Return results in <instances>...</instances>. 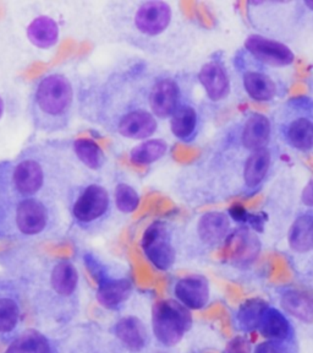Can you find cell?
<instances>
[{
    "mask_svg": "<svg viewBox=\"0 0 313 353\" xmlns=\"http://www.w3.org/2000/svg\"><path fill=\"white\" fill-rule=\"evenodd\" d=\"M224 353H250V343L245 337L237 336L228 343Z\"/></svg>",
    "mask_w": 313,
    "mask_h": 353,
    "instance_id": "obj_34",
    "label": "cell"
},
{
    "mask_svg": "<svg viewBox=\"0 0 313 353\" xmlns=\"http://www.w3.org/2000/svg\"><path fill=\"white\" fill-rule=\"evenodd\" d=\"M281 308L294 318L311 324L313 321V296L301 290H290L283 293Z\"/></svg>",
    "mask_w": 313,
    "mask_h": 353,
    "instance_id": "obj_23",
    "label": "cell"
},
{
    "mask_svg": "<svg viewBox=\"0 0 313 353\" xmlns=\"http://www.w3.org/2000/svg\"><path fill=\"white\" fill-rule=\"evenodd\" d=\"M113 201L116 209L121 214L130 215L135 212L141 203V195L136 190V188L132 187L130 183H116L113 192Z\"/></svg>",
    "mask_w": 313,
    "mask_h": 353,
    "instance_id": "obj_33",
    "label": "cell"
},
{
    "mask_svg": "<svg viewBox=\"0 0 313 353\" xmlns=\"http://www.w3.org/2000/svg\"><path fill=\"white\" fill-rule=\"evenodd\" d=\"M154 353H165V352H160V351H158V352H154Z\"/></svg>",
    "mask_w": 313,
    "mask_h": 353,
    "instance_id": "obj_39",
    "label": "cell"
},
{
    "mask_svg": "<svg viewBox=\"0 0 313 353\" xmlns=\"http://www.w3.org/2000/svg\"><path fill=\"white\" fill-rule=\"evenodd\" d=\"M30 43L39 50H50L56 46L61 37V28L53 17L41 15L33 19L26 28Z\"/></svg>",
    "mask_w": 313,
    "mask_h": 353,
    "instance_id": "obj_19",
    "label": "cell"
},
{
    "mask_svg": "<svg viewBox=\"0 0 313 353\" xmlns=\"http://www.w3.org/2000/svg\"><path fill=\"white\" fill-rule=\"evenodd\" d=\"M59 223L61 211L55 201L15 195L4 238L28 241L47 237L59 227Z\"/></svg>",
    "mask_w": 313,
    "mask_h": 353,
    "instance_id": "obj_5",
    "label": "cell"
},
{
    "mask_svg": "<svg viewBox=\"0 0 313 353\" xmlns=\"http://www.w3.org/2000/svg\"><path fill=\"white\" fill-rule=\"evenodd\" d=\"M22 283L11 277H0V336H11L22 319Z\"/></svg>",
    "mask_w": 313,
    "mask_h": 353,
    "instance_id": "obj_12",
    "label": "cell"
},
{
    "mask_svg": "<svg viewBox=\"0 0 313 353\" xmlns=\"http://www.w3.org/2000/svg\"><path fill=\"white\" fill-rule=\"evenodd\" d=\"M193 326L190 309L176 299H164L152 309V332L164 347H174L182 341Z\"/></svg>",
    "mask_w": 313,
    "mask_h": 353,
    "instance_id": "obj_7",
    "label": "cell"
},
{
    "mask_svg": "<svg viewBox=\"0 0 313 353\" xmlns=\"http://www.w3.org/2000/svg\"><path fill=\"white\" fill-rule=\"evenodd\" d=\"M270 121L263 114H252L245 123L241 132L242 145L250 151H259L266 149L270 143Z\"/></svg>",
    "mask_w": 313,
    "mask_h": 353,
    "instance_id": "obj_21",
    "label": "cell"
},
{
    "mask_svg": "<svg viewBox=\"0 0 313 353\" xmlns=\"http://www.w3.org/2000/svg\"><path fill=\"white\" fill-rule=\"evenodd\" d=\"M11 172L12 160L0 161V239H4L6 222L10 215L11 206L15 200Z\"/></svg>",
    "mask_w": 313,
    "mask_h": 353,
    "instance_id": "obj_25",
    "label": "cell"
},
{
    "mask_svg": "<svg viewBox=\"0 0 313 353\" xmlns=\"http://www.w3.org/2000/svg\"><path fill=\"white\" fill-rule=\"evenodd\" d=\"M245 48L257 61L267 65L283 68L292 65L295 61V54L288 46L261 34L248 36L245 41Z\"/></svg>",
    "mask_w": 313,
    "mask_h": 353,
    "instance_id": "obj_13",
    "label": "cell"
},
{
    "mask_svg": "<svg viewBox=\"0 0 313 353\" xmlns=\"http://www.w3.org/2000/svg\"><path fill=\"white\" fill-rule=\"evenodd\" d=\"M173 293L184 307L190 310H201L209 302V282L202 275L185 276L174 283Z\"/></svg>",
    "mask_w": 313,
    "mask_h": 353,
    "instance_id": "obj_14",
    "label": "cell"
},
{
    "mask_svg": "<svg viewBox=\"0 0 313 353\" xmlns=\"http://www.w3.org/2000/svg\"><path fill=\"white\" fill-rule=\"evenodd\" d=\"M301 200H303V204L308 208H313V179L307 183L306 187L303 188Z\"/></svg>",
    "mask_w": 313,
    "mask_h": 353,
    "instance_id": "obj_36",
    "label": "cell"
},
{
    "mask_svg": "<svg viewBox=\"0 0 313 353\" xmlns=\"http://www.w3.org/2000/svg\"><path fill=\"white\" fill-rule=\"evenodd\" d=\"M252 353H283V351L275 342L264 341L259 343Z\"/></svg>",
    "mask_w": 313,
    "mask_h": 353,
    "instance_id": "obj_35",
    "label": "cell"
},
{
    "mask_svg": "<svg viewBox=\"0 0 313 353\" xmlns=\"http://www.w3.org/2000/svg\"><path fill=\"white\" fill-rule=\"evenodd\" d=\"M72 141L45 140L21 150L12 160V188L20 198L67 199L78 184Z\"/></svg>",
    "mask_w": 313,
    "mask_h": 353,
    "instance_id": "obj_2",
    "label": "cell"
},
{
    "mask_svg": "<svg viewBox=\"0 0 313 353\" xmlns=\"http://www.w3.org/2000/svg\"><path fill=\"white\" fill-rule=\"evenodd\" d=\"M270 154L267 149L253 151L248 156L245 168H244V181L250 188H255L263 182L264 178L270 171Z\"/></svg>",
    "mask_w": 313,
    "mask_h": 353,
    "instance_id": "obj_31",
    "label": "cell"
},
{
    "mask_svg": "<svg viewBox=\"0 0 313 353\" xmlns=\"http://www.w3.org/2000/svg\"><path fill=\"white\" fill-rule=\"evenodd\" d=\"M259 332L270 341H284L290 336V323L278 309L268 307L259 323Z\"/></svg>",
    "mask_w": 313,
    "mask_h": 353,
    "instance_id": "obj_27",
    "label": "cell"
},
{
    "mask_svg": "<svg viewBox=\"0 0 313 353\" xmlns=\"http://www.w3.org/2000/svg\"><path fill=\"white\" fill-rule=\"evenodd\" d=\"M288 140L294 149L308 151L313 148V123L307 118H297L288 128Z\"/></svg>",
    "mask_w": 313,
    "mask_h": 353,
    "instance_id": "obj_32",
    "label": "cell"
},
{
    "mask_svg": "<svg viewBox=\"0 0 313 353\" xmlns=\"http://www.w3.org/2000/svg\"><path fill=\"white\" fill-rule=\"evenodd\" d=\"M171 119V132L182 143L191 141L197 132L198 113L195 107L182 103L173 113Z\"/></svg>",
    "mask_w": 313,
    "mask_h": 353,
    "instance_id": "obj_22",
    "label": "cell"
},
{
    "mask_svg": "<svg viewBox=\"0 0 313 353\" xmlns=\"http://www.w3.org/2000/svg\"><path fill=\"white\" fill-rule=\"evenodd\" d=\"M149 108L157 119H168L182 105V88L169 74H149L147 88Z\"/></svg>",
    "mask_w": 313,
    "mask_h": 353,
    "instance_id": "obj_11",
    "label": "cell"
},
{
    "mask_svg": "<svg viewBox=\"0 0 313 353\" xmlns=\"http://www.w3.org/2000/svg\"><path fill=\"white\" fill-rule=\"evenodd\" d=\"M305 6L310 8L311 10H313V0H306V1H305Z\"/></svg>",
    "mask_w": 313,
    "mask_h": 353,
    "instance_id": "obj_38",
    "label": "cell"
},
{
    "mask_svg": "<svg viewBox=\"0 0 313 353\" xmlns=\"http://www.w3.org/2000/svg\"><path fill=\"white\" fill-rule=\"evenodd\" d=\"M230 261L237 266L252 264L261 252V241L256 233L248 228H239L226 237Z\"/></svg>",
    "mask_w": 313,
    "mask_h": 353,
    "instance_id": "obj_15",
    "label": "cell"
},
{
    "mask_svg": "<svg viewBox=\"0 0 313 353\" xmlns=\"http://www.w3.org/2000/svg\"><path fill=\"white\" fill-rule=\"evenodd\" d=\"M140 245L144 258L155 270L169 271L175 265L176 248L173 228L166 221L151 222L143 232Z\"/></svg>",
    "mask_w": 313,
    "mask_h": 353,
    "instance_id": "obj_8",
    "label": "cell"
},
{
    "mask_svg": "<svg viewBox=\"0 0 313 353\" xmlns=\"http://www.w3.org/2000/svg\"><path fill=\"white\" fill-rule=\"evenodd\" d=\"M39 286L59 301H72L80 286V275L75 264L67 259L50 260L36 271Z\"/></svg>",
    "mask_w": 313,
    "mask_h": 353,
    "instance_id": "obj_10",
    "label": "cell"
},
{
    "mask_svg": "<svg viewBox=\"0 0 313 353\" xmlns=\"http://www.w3.org/2000/svg\"><path fill=\"white\" fill-rule=\"evenodd\" d=\"M85 261L97 281V302L108 310L120 309L131 296L132 281L130 277L111 275L108 268L92 254L86 255Z\"/></svg>",
    "mask_w": 313,
    "mask_h": 353,
    "instance_id": "obj_9",
    "label": "cell"
},
{
    "mask_svg": "<svg viewBox=\"0 0 313 353\" xmlns=\"http://www.w3.org/2000/svg\"><path fill=\"white\" fill-rule=\"evenodd\" d=\"M105 21L122 42L157 57L173 28L174 10L162 0L118 1L105 11Z\"/></svg>",
    "mask_w": 313,
    "mask_h": 353,
    "instance_id": "obj_3",
    "label": "cell"
},
{
    "mask_svg": "<svg viewBox=\"0 0 313 353\" xmlns=\"http://www.w3.org/2000/svg\"><path fill=\"white\" fill-rule=\"evenodd\" d=\"M290 248L296 253L303 254L313 249V215L303 214L292 222L288 234Z\"/></svg>",
    "mask_w": 313,
    "mask_h": 353,
    "instance_id": "obj_26",
    "label": "cell"
},
{
    "mask_svg": "<svg viewBox=\"0 0 313 353\" xmlns=\"http://www.w3.org/2000/svg\"><path fill=\"white\" fill-rule=\"evenodd\" d=\"M149 74L138 63L86 77L77 90L80 114L119 138L147 140L160 125L149 108Z\"/></svg>",
    "mask_w": 313,
    "mask_h": 353,
    "instance_id": "obj_1",
    "label": "cell"
},
{
    "mask_svg": "<svg viewBox=\"0 0 313 353\" xmlns=\"http://www.w3.org/2000/svg\"><path fill=\"white\" fill-rule=\"evenodd\" d=\"M76 103V90L65 74H44L34 83L28 97V118L34 132L50 135L67 130Z\"/></svg>",
    "mask_w": 313,
    "mask_h": 353,
    "instance_id": "obj_4",
    "label": "cell"
},
{
    "mask_svg": "<svg viewBox=\"0 0 313 353\" xmlns=\"http://www.w3.org/2000/svg\"><path fill=\"white\" fill-rule=\"evenodd\" d=\"M229 227L230 221L224 212L209 211L198 219L196 233L202 244L212 247L228 237Z\"/></svg>",
    "mask_w": 313,
    "mask_h": 353,
    "instance_id": "obj_18",
    "label": "cell"
},
{
    "mask_svg": "<svg viewBox=\"0 0 313 353\" xmlns=\"http://www.w3.org/2000/svg\"><path fill=\"white\" fill-rule=\"evenodd\" d=\"M72 152L80 165H85L91 171L98 172L105 168L107 163L105 151L98 143L91 139H76L72 141Z\"/></svg>",
    "mask_w": 313,
    "mask_h": 353,
    "instance_id": "obj_24",
    "label": "cell"
},
{
    "mask_svg": "<svg viewBox=\"0 0 313 353\" xmlns=\"http://www.w3.org/2000/svg\"><path fill=\"white\" fill-rule=\"evenodd\" d=\"M169 149L163 139H147L130 151L129 157L133 165H149L163 159Z\"/></svg>",
    "mask_w": 313,
    "mask_h": 353,
    "instance_id": "obj_29",
    "label": "cell"
},
{
    "mask_svg": "<svg viewBox=\"0 0 313 353\" xmlns=\"http://www.w3.org/2000/svg\"><path fill=\"white\" fill-rule=\"evenodd\" d=\"M198 81L211 101L218 102L230 92V80L226 68L218 61H208L198 72Z\"/></svg>",
    "mask_w": 313,
    "mask_h": 353,
    "instance_id": "obj_17",
    "label": "cell"
},
{
    "mask_svg": "<svg viewBox=\"0 0 313 353\" xmlns=\"http://www.w3.org/2000/svg\"><path fill=\"white\" fill-rule=\"evenodd\" d=\"M268 307V303L261 298H251L245 301L237 312V323L240 330L251 332L259 329V323Z\"/></svg>",
    "mask_w": 313,
    "mask_h": 353,
    "instance_id": "obj_30",
    "label": "cell"
},
{
    "mask_svg": "<svg viewBox=\"0 0 313 353\" xmlns=\"http://www.w3.org/2000/svg\"><path fill=\"white\" fill-rule=\"evenodd\" d=\"M4 353H59V350L43 332L26 330L12 340Z\"/></svg>",
    "mask_w": 313,
    "mask_h": 353,
    "instance_id": "obj_20",
    "label": "cell"
},
{
    "mask_svg": "<svg viewBox=\"0 0 313 353\" xmlns=\"http://www.w3.org/2000/svg\"><path fill=\"white\" fill-rule=\"evenodd\" d=\"M242 83L248 96L257 102L270 101L277 94L274 81L263 72H245Z\"/></svg>",
    "mask_w": 313,
    "mask_h": 353,
    "instance_id": "obj_28",
    "label": "cell"
},
{
    "mask_svg": "<svg viewBox=\"0 0 313 353\" xmlns=\"http://www.w3.org/2000/svg\"><path fill=\"white\" fill-rule=\"evenodd\" d=\"M66 201L72 223L86 233L100 231L113 215V196L102 183H78Z\"/></svg>",
    "mask_w": 313,
    "mask_h": 353,
    "instance_id": "obj_6",
    "label": "cell"
},
{
    "mask_svg": "<svg viewBox=\"0 0 313 353\" xmlns=\"http://www.w3.org/2000/svg\"><path fill=\"white\" fill-rule=\"evenodd\" d=\"M4 110H6V103H4V99H3L1 94H0V121H1V118L4 116Z\"/></svg>",
    "mask_w": 313,
    "mask_h": 353,
    "instance_id": "obj_37",
    "label": "cell"
},
{
    "mask_svg": "<svg viewBox=\"0 0 313 353\" xmlns=\"http://www.w3.org/2000/svg\"><path fill=\"white\" fill-rule=\"evenodd\" d=\"M116 340L130 352L138 353L149 345V331L142 320L135 315H127L116 321L113 327Z\"/></svg>",
    "mask_w": 313,
    "mask_h": 353,
    "instance_id": "obj_16",
    "label": "cell"
}]
</instances>
